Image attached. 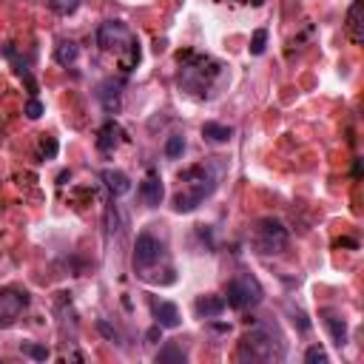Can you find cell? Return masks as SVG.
Wrapping results in <instances>:
<instances>
[{"label":"cell","mask_w":364,"mask_h":364,"mask_svg":"<svg viewBox=\"0 0 364 364\" xmlns=\"http://www.w3.org/2000/svg\"><path fill=\"white\" fill-rule=\"evenodd\" d=\"M177 63H180V88L188 91L191 97H208L210 88H214V83L219 80L222 74V66L214 60V57H208L202 51H194V49H185L177 54Z\"/></svg>","instance_id":"1"},{"label":"cell","mask_w":364,"mask_h":364,"mask_svg":"<svg viewBox=\"0 0 364 364\" xmlns=\"http://www.w3.org/2000/svg\"><path fill=\"white\" fill-rule=\"evenodd\" d=\"M97 46L108 54H114L120 60V69L123 74H131L134 69L140 66V40L134 37V32L123 23V21H106L100 29H97Z\"/></svg>","instance_id":"2"},{"label":"cell","mask_w":364,"mask_h":364,"mask_svg":"<svg viewBox=\"0 0 364 364\" xmlns=\"http://www.w3.org/2000/svg\"><path fill=\"white\" fill-rule=\"evenodd\" d=\"M217 171L210 165H194V168H185L180 174V194L174 197V210L177 214H191L197 210L210 194L217 191Z\"/></svg>","instance_id":"3"},{"label":"cell","mask_w":364,"mask_h":364,"mask_svg":"<svg viewBox=\"0 0 364 364\" xmlns=\"http://www.w3.org/2000/svg\"><path fill=\"white\" fill-rule=\"evenodd\" d=\"M282 356H284V341L271 324H259V328L247 330L236 350L239 361H276Z\"/></svg>","instance_id":"4"},{"label":"cell","mask_w":364,"mask_h":364,"mask_svg":"<svg viewBox=\"0 0 364 364\" xmlns=\"http://www.w3.org/2000/svg\"><path fill=\"white\" fill-rule=\"evenodd\" d=\"M291 236H287V228L282 219H274V217H265L256 222V231H254V247L262 254V256H276L282 254Z\"/></svg>","instance_id":"5"},{"label":"cell","mask_w":364,"mask_h":364,"mask_svg":"<svg viewBox=\"0 0 364 364\" xmlns=\"http://www.w3.org/2000/svg\"><path fill=\"white\" fill-rule=\"evenodd\" d=\"M225 304H231L234 311H245V308H256L265 299V291L256 276L251 274H239L236 279L228 282V293H225Z\"/></svg>","instance_id":"6"},{"label":"cell","mask_w":364,"mask_h":364,"mask_svg":"<svg viewBox=\"0 0 364 364\" xmlns=\"http://www.w3.org/2000/svg\"><path fill=\"white\" fill-rule=\"evenodd\" d=\"M29 308V293L21 287H0V328H12Z\"/></svg>","instance_id":"7"},{"label":"cell","mask_w":364,"mask_h":364,"mask_svg":"<svg viewBox=\"0 0 364 364\" xmlns=\"http://www.w3.org/2000/svg\"><path fill=\"white\" fill-rule=\"evenodd\" d=\"M162 254H165L162 242L157 236H151L148 231H143L137 236V242H134V267H137L140 274H145L162 259Z\"/></svg>","instance_id":"8"},{"label":"cell","mask_w":364,"mask_h":364,"mask_svg":"<svg viewBox=\"0 0 364 364\" xmlns=\"http://www.w3.org/2000/svg\"><path fill=\"white\" fill-rule=\"evenodd\" d=\"M140 197L148 208H157L162 205V197H165V185H162V177L157 174V171H148L143 185H140Z\"/></svg>","instance_id":"9"},{"label":"cell","mask_w":364,"mask_h":364,"mask_svg":"<svg viewBox=\"0 0 364 364\" xmlns=\"http://www.w3.org/2000/svg\"><path fill=\"white\" fill-rule=\"evenodd\" d=\"M361 14H364V0H353L350 3V9H348V37L356 43V46H361L364 43V21H361Z\"/></svg>","instance_id":"10"},{"label":"cell","mask_w":364,"mask_h":364,"mask_svg":"<svg viewBox=\"0 0 364 364\" xmlns=\"http://www.w3.org/2000/svg\"><path fill=\"white\" fill-rule=\"evenodd\" d=\"M123 137H125V131L120 128V123L108 120V123H106V125L100 128V134H97V148L103 151V154H111L114 148H120Z\"/></svg>","instance_id":"11"},{"label":"cell","mask_w":364,"mask_h":364,"mask_svg":"<svg viewBox=\"0 0 364 364\" xmlns=\"http://www.w3.org/2000/svg\"><path fill=\"white\" fill-rule=\"evenodd\" d=\"M120 97H123V80H114V77H108L100 86V91H97V100L103 103V108L108 114H114V111L120 108Z\"/></svg>","instance_id":"12"},{"label":"cell","mask_w":364,"mask_h":364,"mask_svg":"<svg viewBox=\"0 0 364 364\" xmlns=\"http://www.w3.org/2000/svg\"><path fill=\"white\" fill-rule=\"evenodd\" d=\"M151 308H154V319H157V324H160L162 330H174V328H180V324H182V316L177 311V304H171V302H154Z\"/></svg>","instance_id":"13"},{"label":"cell","mask_w":364,"mask_h":364,"mask_svg":"<svg viewBox=\"0 0 364 364\" xmlns=\"http://www.w3.org/2000/svg\"><path fill=\"white\" fill-rule=\"evenodd\" d=\"M100 180H103L106 188L111 191V197H125L128 191H131L128 174H123V171H117V168H106L103 174H100Z\"/></svg>","instance_id":"14"},{"label":"cell","mask_w":364,"mask_h":364,"mask_svg":"<svg viewBox=\"0 0 364 364\" xmlns=\"http://www.w3.org/2000/svg\"><path fill=\"white\" fill-rule=\"evenodd\" d=\"M324 324H328L336 348H344V344H348V321H344L341 316H336V313H330V311H324Z\"/></svg>","instance_id":"15"},{"label":"cell","mask_w":364,"mask_h":364,"mask_svg":"<svg viewBox=\"0 0 364 364\" xmlns=\"http://www.w3.org/2000/svg\"><path fill=\"white\" fill-rule=\"evenodd\" d=\"M228 308L222 296H202L197 299V316L199 319H217L222 311Z\"/></svg>","instance_id":"16"},{"label":"cell","mask_w":364,"mask_h":364,"mask_svg":"<svg viewBox=\"0 0 364 364\" xmlns=\"http://www.w3.org/2000/svg\"><path fill=\"white\" fill-rule=\"evenodd\" d=\"M202 137L210 140V143H217V145H225V143H231L234 128L231 125H222V123H205L202 125Z\"/></svg>","instance_id":"17"},{"label":"cell","mask_w":364,"mask_h":364,"mask_svg":"<svg viewBox=\"0 0 364 364\" xmlns=\"http://www.w3.org/2000/svg\"><path fill=\"white\" fill-rule=\"evenodd\" d=\"M77 57H80V46L74 40H63L60 46L54 49V63H60V66H74V63H77Z\"/></svg>","instance_id":"18"},{"label":"cell","mask_w":364,"mask_h":364,"mask_svg":"<svg viewBox=\"0 0 364 364\" xmlns=\"http://www.w3.org/2000/svg\"><path fill=\"white\" fill-rule=\"evenodd\" d=\"M46 6L54 12V14H60V17H69L80 9V0H46Z\"/></svg>","instance_id":"19"},{"label":"cell","mask_w":364,"mask_h":364,"mask_svg":"<svg viewBox=\"0 0 364 364\" xmlns=\"http://www.w3.org/2000/svg\"><path fill=\"white\" fill-rule=\"evenodd\" d=\"M157 361H160V364H165V361H180V364H182V361H185V353H182V348H177L174 341H168L165 348L157 353Z\"/></svg>","instance_id":"20"},{"label":"cell","mask_w":364,"mask_h":364,"mask_svg":"<svg viewBox=\"0 0 364 364\" xmlns=\"http://www.w3.org/2000/svg\"><path fill=\"white\" fill-rule=\"evenodd\" d=\"M182 151H185V137H180V134L168 137V143H165V157L168 160H180Z\"/></svg>","instance_id":"21"},{"label":"cell","mask_w":364,"mask_h":364,"mask_svg":"<svg viewBox=\"0 0 364 364\" xmlns=\"http://www.w3.org/2000/svg\"><path fill=\"white\" fill-rule=\"evenodd\" d=\"M21 350H23V356H29V359H34V361H46V359H49V350L43 348V344H34V341L21 344Z\"/></svg>","instance_id":"22"},{"label":"cell","mask_w":364,"mask_h":364,"mask_svg":"<svg viewBox=\"0 0 364 364\" xmlns=\"http://www.w3.org/2000/svg\"><path fill=\"white\" fill-rule=\"evenodd\" d=\"M265 46H267V32H265V29H256L254 37H251V54H254V57L265 54Z\"/></svg>","instance_id":"23"},{"label":"cell","mask_w":364,"mask_h":364,"mask_svg":"<svg viewBox=\"0 0 364 364\" xmlns=\"http://www.w3.org/2000/svg\"><path fill=\"white\" fill-rule=\"evenodd\" d=\"M304 361L308 364H328V353H324L319 344H313V348H308V353H304Z\"/></svg>","instance_id":"24"},{"label":"cell","mask_w":364,"mask_h":364,"mask_svg":"<svg viewBox=\"0 0 364 364\" xmlns=\"http://www.w3.org/2000/svg\"><path fill=\"white\" fill-rule=\"evenodd\" d=\"M43 111H46V108H43V103L37 100V97H32V100L26 103V117H29V120H40Z\"/></svg>","instance_id":"25"},{"label":"cell","mask_w":364,"mask_h":364,"mask_svg":"<svg viewBox=\"0 0 364 364\" xmlns=\"http://www.w3.org/2000/svg\"><path fill=\"white\" fill-rule=\"evenodd\" d=\"M40 154H43V160L57 157V140H54V137H46V140L40 143Z\"/></svg>","instance_id":"26"},{"label":"cell","mask_w":364,"mask_h":364,"mask_svg":"<svg viewBox=\"0 0 364 364\" xmlns=\"http://www.w3.org/2000/svg\"><path fill=\"white\" fill-rule=\"evenodd\" d=\"M97 328H100V330H103V333H106L111 341L117 339V330H111V328H108V321H97Z\"/></svg>","instance_id":"27"},{"label":"cell","mask_w":364,"mask_h":364,"mask_svg":"<svg viewBox=\"0 0 364 364\" xmlns=\"http://www.w3.org/2000/svg\"><path fill=\"white\" fill-rule=\"evenodd\" d=\"M359 174H361V160H356V168H353V177L359 180Z\"/></svg>","instance_id":"28"},{"label":"cell","mask_w":364,"mask_h":364,"mask_svg":"<svg viewBox=\"0 0 364 364\" xmlns=\"http://www.w3.org/2000/svg\"><path fill=\"white\" fill-rule=\"evenodd\" d=\"M239 3H254V6H259L262 0H239Z\"/></svg>","instance_id":"29"}]
</instances>
